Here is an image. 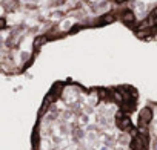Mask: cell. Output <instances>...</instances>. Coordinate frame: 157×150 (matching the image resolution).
Returning <instances> with one entry per match:
<instances>
[{
  "label": "cell",
  "mask_w": 157,
  "mask_h": 150,
  "mask_svg": "<svg viewBox=\"0 0 157 150\" xmlns=\"http://www.w3.org/2000/svg\"><path fill=\"white\" fill-rule=\"evenodd\" d=\"M137 104L131 84L57 80L37 109L31 150H148L145 127L131 120Z\"/></svg>",
  "instance_id": "obj_1"
},
{
  "label": "cell",
  "mask_w": 157,
  "mask_h": 150,
  "mask_svg": "<svg viewBox=\"0 0 157 150\" xmlns=\"http://www.w3.org/2000/svg\"><path fill=\"white\" fill-rule=\"evenodd\" d=\"M125 0H0V75H25L42 49L119 22Z\"/></svg>",
  "instance_id": "obj_2"
},
{
  "label": "cell",
  "mask_w": 157,
  "mask_h": 150,
  "mask_svg": "<svg viewBox=\"0 0 157 150\" xmlns=\"http://www.w3.org/2000/svg\"><path fill=\"white\" fill-rule=\"evenodd\" d=\"M119 23L142 41L157 40V0H125Z\"/></svg>",
  "instance_id": "obj_3"
}]
</instances>
